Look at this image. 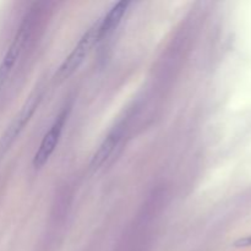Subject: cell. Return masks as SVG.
I'll use <instances>...</instances> for the list:
<instances>
[{"mask_svg": "<svg viewBox=\"0 0 251 251\" xmlns=\"http://www.w3.org/2000/svg\"><path fill=\"white\" fill-rule=\"evenodd\" d=\"M32 29V12H29L22 21L21 26H20L19 32L16 33L15 38L12 39L11 44L7 48L6 53H5L4 58H2L1 63H0V93H1L2 88L6 85L7 80H9L10 75H11L12 70H14L15 65H16L17 60L21 56L22 51H24L25 46H26L27 41L29 38Z\"/></svg>", "mask_w": 251, "mask_h": 251, "instance_id": "1", "label": "cell"}, {"mask_svg": "<svg viewBox=\"0 0 251 251\" xmlns=\"http://www.w3.org/2000/svg\"><path fill=\"white\" fill-rule=\"evenodd\" d=\"M96 43H98V22L93 24L87 29V32L83 33L78 43L73 49V51L63 61L58 73H56L59 80H64V78L69 77L71 74L75 73L80 68V65L83 63V60H85L86 56L88 55V53H90L91 49Z\"/></svg>", "mask_w": 251, "mask_h": 251, "instance_id": "2", "label": "cell"}, {"mask_svg": "<svg viewBox=\"0 0 251 251\" xmlns=\"http://www.w3.org/2000/svg\"><path fill=\"white\" fill-rule=\"evenodd\" d=\"M69 115V108H64L59 115L56 117V119L54 120V123L51 124L50 129L48 130L46 135L42 139L41 145H39L38 150H37L36 154L33 157V167L36 169L42 168L47 162L49 161L50 156L53 154L54 150L58 146V142L60 140L61 132H63L64 126H65V123L68 120Z\"/></svg>", "mask_w": 251, "mask_h": 251, "instance_id": "3", "label": "cell"}, {"mask_svg": "<svg viewBox=\"0 0 251 251\" xmlns=\"http://www.w3.org/2000/svg\"><path fill=\"white\" fill-rule=\"evenodd\" d=\"M41 100V96L34 95L32 97H29V100L25 103V105L22 107V109L20 110L19 114L15 117V119L12 120L11 124L9 125V127L6 129L5 134L2 135L1 140H0V152H4L9 149L10 145L15 141L17 136L20 135V132L24 130L25 125L28 123V120L31 119L32 114L36 110L38 102Z\"/></svg>", "mask_w": 251, "mask_h": 251, "instance_id": "4", "label": "cell"}, {"mask_svg": "<svg viewBox=\"0 0 251 251\" xmlns=\"http://www.w3.org/2000/svg\"><path fill=\"white\" fill-rule=\"evenodd\" d=\"M129 1H119L110 9V11L98 22V42L109 37L122 22L123 17L126 14Z\"/></svg>", "mask_w": 251, "mask_h": 251, "instance_id": "5", "label": "cell"}, {"mask_svg": "<svg viewBox=\"0 0 251 251\" xmlns=\"http://www.w3.org/2000/svg\"><path fill=\"white\" fill-rule=\"evenodd\" d=\"M120 139H122V130L114 129L104 140H103V142L100 145V147H98V150L96 151V153L93 154L92 159H91V167H92V169L100 168V167L109 158L112 152L114 151L117 145L119 144Z\"/></svg>", "mask_w": 251, "mask_h": 251, "instance_id": "6", "label": "cell"}, {"mask_svg": "<svg viewBox=\"0 0 251 251\" xmlns=\"http://www.w3.org/2000/svg\"><path fill=\"white\" fill-rule=\"evenodd\" d=\"M234 247H238V248L251 247V235H250V237L243 238V239L238 240V242L234 244Z\"/></svg>", "mask_w": 251, "mask_h": 251, "instance_id": "7", "label": "cell"}]
</instances>
